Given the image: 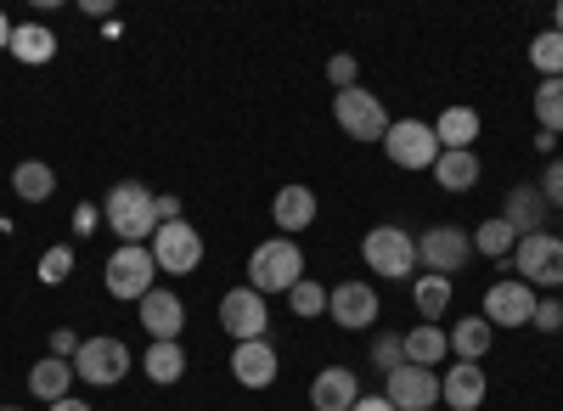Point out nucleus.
Listing matches in <instances>:
<instances>
[{
  "mask_svg": "<svg viewBox=\"0 0 563 411\" xmlns=\"http://www.w3.org/2000/svg\"><path fill=\"white\" fill-rule=\"evenodd\" d=\"M305 282V248L294 237H271L249 254V288L254 293H294Z\"/></svg>",
  "mask_w": 563,
  "mask_h": 411,
  "instance_id": "obj_1",
  "label": "nucleus"
},
{
  "mask_svg": "<svg viewBox=\"0 0 563 411\" xmlns=\"http://www.w3.org/2000/svg\"><path fill=\"white\" fill-rule=\"evenodd\" d=\"M153 203H158V198L141 187V180H119V187L108 192V203H102L113 237H119V243H147V237L158 232V209H153Z\"/></svg>",
  "mask_w": 563,
  "mask_h": 411,
  "instance_id": "obj_2",
  "label": "nucleus"
},
{
  "mask_svg": "<svg viewBox=\"0 0 563 411\" xmlns=\"http://www.w3.org/2000/svg\"><path fill=\"white\" fill-rule=\"evenodd\" d=\"M361 259L378 270V277L406 282L411 270H417V243L400 232V225H372V232L361 237Z\"/></svg>",
  "mask_w": 563,
  "mask_h": 411,
  "instance_id": "obj_3",
  "label": "nucleus"
},
{
  "mask_svg": "<svg viewBox=\"0 0 563 411\" xmlns=\"http://www.w3.org/2000/svg\"><path fill=\"white\" fill-rule=\"evenodd\" d=\"M153 277H158V265H153V248H141V243H124L108 254V270H102V282L113 299H147L153 293Z\"/></svg>",
  "mask_w": 563,
  "mask_h": 411,
  "instance_id": "obj_4",
  "label": "nucleus"
},
{
  "mask_svg": "<svg viewBox=\"0 0 563 411\" xmlns=\"http://www.w3.org/2000/svg\"><path fill=\"white\" fill-rule=\"evenodd\" d=\"M333 119H339V130L350 135V142H384L389 135V113H384V102L372 97V90H339V102H333Z\"/></svg>",
  "mask_w": 563,
  "mask_h": 411,
  "instance_id": "obj_5",
  "label": "nucleus"
},
{
  "mask_svg": "<svg viewBox=\"0 0 563 411\" xmlns=\"http://www.w3.org/2000/svg\"><path fill=\"white\" fill-rule=\"evenodd\" d=\"M124 373H130V344H119V338H85L74 355V378L90 389H113Z\"/></svg>",
  "mask_w": 563,
  "mask_h": 411,
  "instance_id": "obj_6",
  "label": "nucleus"
},
{
  "mask_svg": "<svg viewBox=\"0 0 563 411\" xmlns=\"http://www.w3.org/2000/svg\"><path fill=\"white\" fill-rule=\"evenodd\" d=\"M512 265H519V282H530V288H558V282H563V237H552V232L519 237V248H512Z\"/></svg>",
  "mask_w": 563,
  "mask_h": 411,
  "instance_id": "obj_7",
  "label": "nucleus"
},
{
  "mask_svg": "<svg viewBox=\"0 0 563 411\" xmlns=\"http://www.w3.org/2000/svg\"><path fill=\"white\" fill-rule=\"evenodd\" d=\"M474 254V237L462 232V225H429V232L417 237V265H429V277H456Z\"/></svg>",
  "mask_w": 563,
  "mask_h": 411,
  "instance_id": "obj_8",
  "label": "nucleus"
},
{
  "mask_svg": "<svg viewBox=\"0 0 563 411\" xmlns=\"http://www.w3.org/2000/svg\"><path fill=\"white\" fill-rule=\"evenodd\" d=\"M384 153L400 169H434L440 164V142H434V124H417V119H395L384 135Z\"/></svg>",
  "mask_w": 563,
  "mask_h": 411,
  "instance_id": "obj_9",
  "label": "nucleus"
},
{
  "mask_svg": "<svg viewBox=\"0 0 563 411\" xmlns=\"http://www.w3.org/2000/svg\"><path fill=\"white\" fill-rule=\"evenodd\" d=\"M147 248H153V265H158V270H169V277H186V270H198V265H203V237H198L186 220L158 225Z\"/></svg>",
  "mask_w": 563,
  "mask_h": 411,
  "instance_id": "obj_10",
  "label": "nucleus"
},
{
  "mask_svg": "<svg viewBox=\"0 0 563 411\" xmlns=\"http://www.w3.org/2000/svg\"><path fill=\"white\" fill-rule=\"evenodd\" d=\"M220 327H225V338H238V344L265 338V327H271V304H265V293H254V288H231V293H220Z\"/></svg>",
  "mask_w": 563,
  "mask_h": 411,
  "instance_id": "obj_11",
  "label": "nucleus"
},
{
  "mask_svg": "<svg viewBox=\"0 0 563 411\" xmlns=\"http://www.w3.org/2000/svg\"><path fill=\"white\" fill-rule=\"evenodd\" d=\"M530 315H536V288L530 282H490L485 293V322L490 327H530Z\"/></svg>",
  "mask_w": 563,
  "mask_h": 411,
  "instance_id": "obj_12",
  "label": "nucleus"
},
{
  "mask_svg": "<svg viewBox=\"0 0 563 411\" xmlns=\"http://www.w3.org/2000/svg\"><path fill=\"white\" fill-rule=\"evenodd\" d=\"M395 411H434L440 406V378H434V367H406L400 373H389V395H384Z\"/></svg>",
  "mask_w": 563,
  "mask_h": 411,
  "instance_id": "obj_13",
  "label": "nucleus"
},
{
  "mask_svg": "<svg viewBox=\"0 0 563 411\" xmlns=\"http://www.w3.org/2000/svg\"><path fill=\"white\" fill-rule=\"evenodd\" d=\"M327 315H333L344 333H361V327L378 322V293H372V282H339L327 293Z\"/></svg>",
  "mask_w": 563,
  "mask_h": 411,
  "instance_id": "obj_14",
  "label": "nucleus"
},
{
  "mask_svg": "<svg viewBox=\"0 0 563 411\" xmlns=\"http://www.w3.org/2000/svg\"><path fill=\"white\" fill-rule=\"evenodd\" d=\"M276 373H282V355H276V344L249 338V344L231 349V378H238L243 389H271V384H276Z\"/></svg>",
  "mask_w": 563,
  "mask_h": 411,
  "instance_id": "obj_15",
  "label": "nucleus"
},
{
  "mask_svg": "<svg viewBox=\"0 0 563 411\" xmlns=\"http://www.w3.org/2000/svg\"><path fill=\"white\" fill-rule=\"evenodd\" d=\"M135 315H141V327H147L153 344H175L180 327H186V304H180V293H164V288H153L147 299H141Z\"/></svg>",
  "mask_w": 563,
  "mask_h": 411,
  "instance_id": "obj_16",
  "label": "nucleus"
},
{
  "mask_svg": "<svg viewBox=\"0 0 563 411\" xmlns=\"http://www.w3.org/2000/svg\"><path fill=\"white\" fill-rule=\"evenodd\" d=\"M355 400H361V378L350 367H321L310 378V406L316 411H350Z\"/></svg>",
  "mask_w": 563,
  "mask_h": 411,
  "instance_id": "obj_17",
  "label": "nucleus"
},
{
  "mask_svg": "<svg viewBox=\"0 0 563 411\" xmlns=\"http://www.w3.org/2000/svg\"><path fill=\"white\" fill-rule=\"evenodd\" d=\"M485 367H474V360H456V367L440 378V400L451 406V411H479L485 406Z\"/></svg>",
  "mask_w": 563,
  "mask_h": 411,
  "instance_id": "obj_18",
  "label": "nucleus"
},
{
  "mask_svg": "<svg viewBox=\"0 0 563 411\" xmlns=\"http://www.w3.org/2000/svg\"><path fill=\"white\" fill-rule=\"evenodd\" d=\"M547 198H541V187H512L507 192V225H512V232H519V237H536V232H547Z\"/></svg>",
  "mask_w": 563,
  "mask_h": 411,
  "instance_id": "obj_19",
  "label": "nucleus"
},
{
  "mask_svg": "<svg viewBox=\"0 0 563 411\" xmlns=\"http://www.w3.org/2000/svg\"><path fill=\"white\" fill-rule=\"evenodd\" d=\"M271 220H276V232H282V237L305 232V225L316 220V192H310V187H282L276 203H271Z\"/></svg>",
  "mask_w": 563,
  "mask_h": 411,
  "instance_id": "obj_20",
  "label": "nucleus"
},
{
  "mask_svg": "<svg viewBox=\"0 0 563 411\" xmlns=\"http://www.w3.org/2000/svg\"><path fill=\"white\" fill-rule=\"evenodd\" d=\"M474 135H479V113H474V108H445V113L434 119L440 153H474Z\"/></svg>",
  "mask_w": 563,
  "mask_h": 411,
  "instance_id": "obj_21",
  "label": "nucleus"
},
{
  "mask_svg": "<svg viewBox=\"0 0 563 411\" xmlns=\"http://www.w3.org/2000/svg\"><path fill=\"white\" fill-rule=\"evenodd\" d=\"M68 389H74V367H68L63 355H45V360H34V373H29V395H34V400L57 406V400H68Z\"/></svg>",
  "mask_w": 563,
  "mask_h": 411,
  "instance_id": "obj_22",
  "label": "nucleus"
},
{
  "mask_svg": "<svg viewBox=\"0 0 563 411\" xmlns=\"http://www.w3.org/2000/svg\"><path fill=\"white\" fill-rule=\"evenodd\" d=\"M12 57L40 68V63H52L57 57V29H45V23H18L12 29Z\"/></svg>",
  "mask_w": 563,
  "mask_h": 411,
  "instance_id": "obj_23",
  "label": "nucleus"
},
{
  "mask_svg": "<svg viewBox=\"0 0 563 411\" xmlns=\"http://www.w3.org/2000/svg\"><path fill=\"white\" fill-rule=\"evenodd\" d=\"M490 333H496V327L485 322V315H462L445 338H451V355H456V360H474V367H479L485 349H490Z\"/></svg>",
  "mask_w": 563,
  "mask_h": 411,
  "instance_id": "obj_24",
  "label": "nucleus"
},
{
  "mask_svg": "<svg viewBox=\"0 0 563 411\" xmlns=\"http://www.w3.org/2000/svg\"><path fill=\"white\" fill-rule=\"evenodd\" d=\"M12 192H18L23 203H45V198L57 192V169L40 164V158H23V164L12 169Z\"/></svg>",
  "mask_w": 563,
  "mask_h": 411,
  "instance_id": "obj_25",
  "label": "nucleus"
},
{
  "mask_svg": "<svg viewBox=\"0 0 563 411\" xmlns=\"http://www.w3.org/2000/svg\"><path fill=\"white\" fill-rule=\"evenodd\" d=\"M445 355H451V338H445L434 322H417V327L406 333V360H411V367H440Z\"/></svg>",
  "mask_w": 563,
  "mask_h": 411,
  "instance_id": "obj_26",
  "label": "nucleus"
},
{
  "mask_svg": "<svg viewBox=\"0 0 563 411\" xmlns=\"http://www.w3.org/2000/svg\"><path fill=\"white\" fill-rule=\"evenodd\" d=\"M434 180H440L445 192H467V187H479V153H440Z\"/></svg>",
  "mask_w": 563,
  "mask_h": 411,
  "instance_id": "obj_27",
  "label": "nucleus"
},
{
  "mask_svg": "<svg viewBox=\"0 0 563 411\" xmlns=\"http://www.w3.org/2000/svg\"><path fill=\"white\" fill-rule=\"evenodd\" d=\"M141 373H147L153 384H180L186 378V349L180 344H147V360H141Z\"/></svg>",
  "mask_w": 563,
  "mask_h": 411,
  "instance_id": "obj_28",
  "label": "nucleus"
},
{
  "mask_svg": "<svg viewBox=\"0 0 563 411\" xmlns=\"http://www.w3.org/2000/svg\"><path fill=\"white\" fill-rule=\"evenodd\" d=\"M512 248H519V232H512L501 214H490L474 232V254H485V259H512Z\"/></svg>",
  "mask_w": 563,
  "mask_h": 411,
  "instance_id": "obj_29",
  "label": "nucleus"
},
{
  "mask_svg": "<svg viewBox=\"0 0 563 411\" xmlns=\"http://www.w3.org/2000/svg\"><path fill=\"white\" fill-rule=\"evenodd\" d=\"M422 322H440L445 304H451V277H417V293H411Z\"/></svg>",
  "mask_w": 563,
  "mask_h": 411,
  "instance_id": "obj_30",
  "label": "nucleus"
},
{
  "mask_svg": "<svg viewBox=\"0 0 563 411\" xmlns=\"http://www.w3.org/2000/svg\"><path fill=\"white\" fill-rule=\"evenodd\" d=\"M530 63H536L547 79H563V34H558V29H547V34L530 40Z\"/></svg>",
  "mask_w": 563,
  "mask_h": 411,
  "instance_id": "obj_31",
  "label": "nucleus"
},
{
  "mask_svg": "<svg viewBox=\"0 0 563 411\" xmlns=\"http://www.w3.org/2000/svg\"><path fill=\"white\" fill-rule=\"evenodd\" d=\"M536 119H541V130H563V79H541L536 85Z\"/></svg>",
  "mask_w": 563,
  "mask_h": 411,
  "instance_id": "obj_32",
  "label": "nucleus"
},
{
  "mask_svg": "<svg viewBox=\"0 0 563 411\" xmlns=\"http://www.w3.org/2000/svg\"><path fill=\"white\" fill-rule=\"evenodd\" d=\"M372 367H378L384 378L406 367V333H378L372 338Z\"/></svg>",
  "mask_w": 563,
  "mask_h": 411,
  "instance_id": "obj_33",
  "label": "nucleus"
},
{
  "mask_svg": "<svg viewBox=\"0 0 563 411\" xmlns=\"http://www.w3.org/2000/svg\"><path fill=\"white\" fill-rule=\"evenodd\" d=\"M288 304H294L299 315H321V310H327V293H321V288H316L310 277H305V282H299V288L288 293Z\"/></svg>",
  "mask_w": 563,
  "mask_h": 411,
  "instance_id": "obj_34",
  "label": "nucleus"
},
{
  "mask_svg": "<svg viewBox=\"0 0 563 411\" xmlns=\"http://www.w3.org/2000/svg\"><path fill=\"white\" fill-rule=\"evenodd\" d=\"M530 327H541V333H558V327H563V304H558V299H536Z\"/></svg>",
  "mask_w": 563,
  "mask_h": 411,
  "instance_id": "obj_35",
  "label": "nucleus"
},
{
  "mask_svg": "<svg viewBox=\"0 0 563 411\" xmlns=\"http://www.w3.org/2000/svg\"><path fill=\"white\" fill-rule=\"evenodd\" d=\"M68 270H74V254H68V248H52V254H45V265H40V277H45V282H63Z\"/></svg>",
  "mask_w": 563,
  "mask_h": 411,
  "instance_id": "obj_36",
  "label": "nucleus"
},
{
  "mask_svg": "<svg viewBox=\"0 0 563 411\" xmlns=\"http://www.w3.org/2000/svg\"><path fill=\"white\" fill-rule=\"evenodd\" d=\"M541 198H547L552 209H563V158H552V164H547V180H541Z\"/></svg>",
  "mask_w": 563,
  "mask_h": 411,
  "instance_id": "obj_37",
  "label": "nucleus"
},
{
  "mask_svg": "<svg viewBox=\"0 0 563 411\" xmlns=\"http://www.w3.org/2000/svg\"><path fill=\"white\" fill-rule=\"evenodd\" d=\"M327 79H333L339 90H355V57H350V52H339L333 63H327Z\"/></svg>",
  "mask_w": 563,
  "mask_h": 411,
  "instance_id": "obj_38",
  "label": "nucleus"
},
{
  "mask_svg": "<svg viewBox=\"0 0 563 411\" xmlns=\"http://www.w3.org/2000/svg\"><path fill=\"white\" fill-rule=\"evenodd\" d=\"M52 355H63V360H68V355H79V338H74L68 327H57V333H52Z\"/></svg>",
  "mask_w": 563,
  "mask_h": 411,
  "instance_id": "obj_39",
  "label": "nucleus"
},
{
  "mask_svg": "<svg viewBox=\"0 0 563 411\" xmlns=\"http://www.w3.org/2000/svg\"><path fill=\"white\" fill-rule=\"evenodd\" d=\"M153 209H158V225H169V220H180V198H169V192H164V198H158Z\"/></svg>",
  "mask_w": 563,
  "mask_h": 411,
  "instance_id": "obj_40",
  "label": "nucleus"
},
{
  "mask_svg": "<svg viewBox=\"0 0 563 411\" xmlns=\"http://www.w3.org/2000/svg\"><path fill=\"white\" fill-rule=\"evenodd\" d=\"M350 411H395V406H389V400H384V395H361V400H355V406H350Z\"/></svg>",
  "mask_w": 563,
  "mask_h": 411,
  "instance_id": "obj_41",
  "label": "nucleus"
},
{
  "mask_svg": "<svg viewBox=\"0 0 563 411\" xmlns=\"http://www.w3.org/2000/svg\"><path fill=\"white\" fill-rule=\"evenodd\" d=\"M12 29H18V23H12L7 12H0V52H12Z\"/></svg>",
  "mask_w": 563,
  "mask_h": 411,
  "instance_id": "obj_42",
  "label": "nucleus"
},
{
  "mask_svg": "<svg viewBox=\"0 0 563 411\" xmlns=\"http://www.w3.org/2000/svg\"><path fill=\"white\" fill-rule=\"evenodd\" d=\"M52 411H90V406H85V400H74V395H68V400H57V406H52Z\"/></svg>",
  "mask_w": 563,
  "mask_h": 411,
  "instance_id": "obj_43",
  "label": "nucleus"
},
{
  "mask_svg": "<svg viewBox=\"0 0 563 411\" xmlns=\"http://www.w3.org/2000/svg\"><path fill=\"white\" fill-rule=\"evenodd\" d=\"M552 29H558V34H563V0H558V12H552Z\"/></svg>",
  "mask_w": 563,
  "mask_h": 411,
  "instance_id": "obj_44",
  "label": "nucleus"
},
{
  "mask_svg": "<svg viewBox=\"0 0 563 411\" xmlns=\"http://www.w3.org/2000/svg\"><path fill=\"white\" fill-rule=\"evenodd\" d=\"M0 411H18V406H0Z\"/></svg>",
  "mask_w": 563,
  "mask_h": 411,
  "instance_id": "obj_45",
  "label": "nucleus"
}]
</instances>
